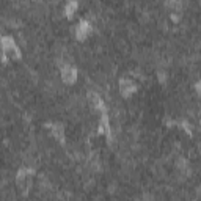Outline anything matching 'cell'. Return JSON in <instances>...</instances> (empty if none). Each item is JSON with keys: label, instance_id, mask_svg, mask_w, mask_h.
<instances>
[{"label": "cell", "instance_id": "6da1fadb", "mask_svg": "<svg viewBox=\"0 0 201 201\" xmlns=\"http://www.w3.org/2000/svg\"><path fill=\"white\" fill-rule=\"evenodd\" d=\"M63 79L71 82L72 79H74V71H72V69H65V71H63Z\"/></svg>", "mask_w": 201, "mask_h": 201}]
</instances>
